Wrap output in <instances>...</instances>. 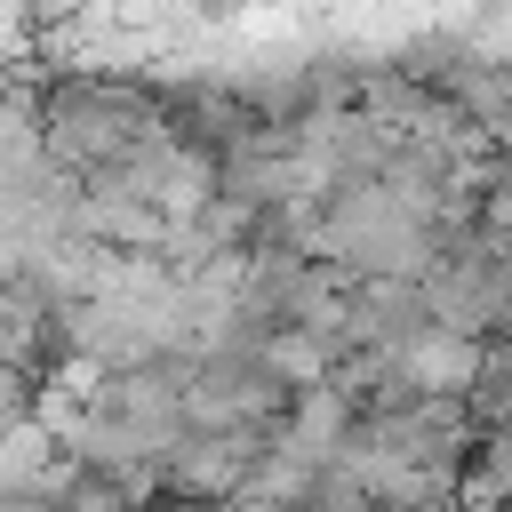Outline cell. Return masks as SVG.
I'll return each mask as SVG.
<instances>
[{"label": "cell", "mask_w": 512, "mask_h": 512, "mask_svg": "<svg viewBox=\"0 0 512 512\" xmlns=\"http://www.w3.org/2000/svg\"><path fill=\"white\" fill-rule=\"evenodd\" d=\"M0 512H64V496H0Z\"/></svg>", "instance_id": "1"}]
</instances>
